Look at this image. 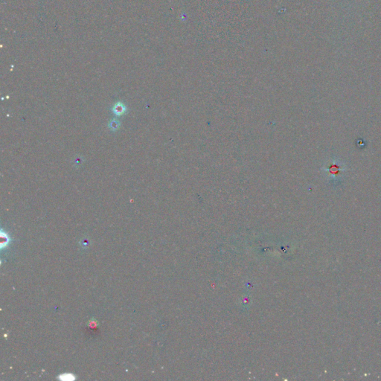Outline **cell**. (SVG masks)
<instances>
[{"mask_svg": "<svg viewBox=\"0 0 381 381\" xmlns=\"http://www.w3.org/2000/svg\"><path fill=\"white\" fill-rule=\"evenodd\" d=\"M323 170L325 172L328 179L334 180L338 179L341 172L345 170V166L337 159H331L325 164Z\"/></svg>", "mask_w": 381, "mask_h": 381, "instance_id": "1", "label": "cell"}, {"mask_svg": "<svg viewBox=\"0 0 381 381\" xmlns=\"http://www.w3.org/2000/svg\"><path fill=\"white\" fill-rule=\"evenodd\" d=\"M126 110L127 108L124 104L119 102L113 106V112L116 116H121V115L124 114L125 112H126Z\"/></svg>", "mask_w": 381, "mask_h": 381, "instance_id": "2", "label": "cell"}, {"mask_svg": "<svg viewBox=\"0 0 381 381\" xmlns=\"http://www.w3.org/2000/svg\"><path fill=\"white\" fill-rule=\"evenodd\" d=\"M1 240H2V241H1V244H0V247H1V249H3L5 248V247L8 246V244H9L10 241H11V239H10V238L8 237V235H7L5 232H4L3 231L1 232Z\"/></svg>", "mask_w": 381, "mask_h": 381, "instance_id": "3", "label": "cell"}, {"mask_svg": "<svg viewBox=\"0 0 381 381\" xmlns=\"http://www.w3.org/2000/svg\"><path fill=\"white\" fill-rule=\"evenodd\" d=\"M59 379L63 380H72L75 379L74 375L71 374H60V376L58 377Z\"/></svg>", "mask_w": 381, "mask_h": 381, "instance_id": "4", "label": "cell"}, {"mask_svg": "<svg viewBox=\"0 0 381 381\" xmlns=\"http://www.w3.org/2000/svg\"><path fill=\"white\" fill-rule=\"evenodd\" d=\"M109 127H110V128L112 130H117V129L118 128V127H119L118 121H116V120H113L110 123V125H109Z\"/></svg>", "mask_w": 381, "mask_h": 381, "instance_id": "5", "label": "cell"}]
</instances>
